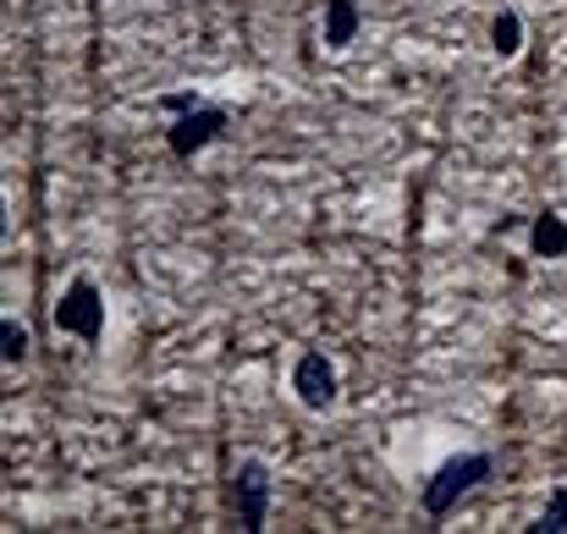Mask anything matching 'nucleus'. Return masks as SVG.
Instances as JSON below:
<instances>
[{
	"label": "nucleus",
	"mask_w": 567,
	"mask_h": 534,
	"mask_svg": "<svg viewBox=\"0 0 567 534\" xmlns=\"http://www.w3.org/2000/svg\"><path fill=\"white\" fill-rule=\"evenodd\" d=\"M491 480V458L485 452H463V458H446L430 480H424V491H419V507L430 513V518H446L474 485H485Z\"/></svg>",
	"instance_id": "1"
},
{
	"label": "nucleus",
	"mask_w": 567,
	"mask_h": 534,
	"mask_svg": "<svg viewBox=\"0 0 567 534\" xmlns=\"http://www.w3.org/2000/svg\"><path fill=\"white\" fill-rule=\"evenodd\" d=\"M270 496H276L270 463H259V458H243V463L231 469V502H237V524H243L248 534L265 530V518H270Z\"/></svg>",
	"instance_id": "2"
},
{
	"label": "nucleus",
	"mask_w": 567,
	"mask_h": 534,
	"mask_svg": "<svg viewBox=\"0 0 567 534\" xmlns=\"http://www.w3.org/2000/svg\"><path fill=\"white\" fill-rule=\"evenodd\" d=\"M55 331L83 337V342H100V337H105V298H100V287H94L89 276H78V281L61 292V304H55Z\"/></svg>",
	"instance_id": "3"
},
{
	"label": "nucleus",
	"mask_w": 567,
	"mask_h": 534,
	"mask_svg": "<svg viewBox=\"0 0 567 534\" xmlns=\"http://www.w3.org/2000/svg\"><path fill=\"white\" fill-rule=\"evenodd\" d=\"M226 133V111L220 105H193V111H183L172 127H166V144H172V155L177 161H193L204 144H215Z\"/></svg>",
	"instance_id": "4"
},
{
	"label": "nucleus",
	"mask_w": 567,
	"mask_h": 534,
	"mask_svg": "<svg viewBox=\"0 0 567 534\" xmlns=\"http://www.w3.org/2000/svg\"><path fill=\"white\" fill-rule=\"evenodd\" d=\"M292 391H298V402H303V408L326 413V408L337 402V363L309 348V353L292 363Z\"/></svg>",
	"instance_id": "5"
},
{
	"label": "nucleus",
	"mask_w": 567,
	"mask_h": 534,
	"mask_svg": "<svg viewBox=\"0 0 567 534\" xmlns=\"http://www.w3.org/2000/svg\"><path fill=\"white\" fill-rule=\"evenodd\" d=\"M359 39V0H326V50H348Z\"/></svg>",
	"instance_id": "6"
},
{
	"label": "nucleus",
	"mask_w": 567,
	"mask_h": 534,
	"mask_svg": "<svg viewBox=\"0 0 567 534\" xmlns=\"http://www.w3.org/2000/svg\"><path fill=\"white\" fill-rule=\"evenodd\" d=\"M529 248H535L540 259H563L567 254V220L563 215H551V209H546V215L529 226Z\"/></svg>",
	"instance_id": "7"
},
{
	"label": "nucleus",
	"mask_w": 567,
	"mask_h": 534,
	"mask_svg": "<svg viewBox=\"0 0 567 534\" xmlns=\"http://www.w3.org/2000/svg\"><path fill=\"white\" fill-rule=\"evenodd\" d=\"M491 50H496L502 61H513V55L524 50V17H518V11H496V22H491Z\"/></svg>",
	"instance_id": "8"
},
{
	"label": "nucleus",
	"mask_w": 567,
	"mask_h": 534,
	"mask_svg": "<svg viewBox=\"0 0 567 534\" xmlns=\"http://www.w3.org/2000/svg\"><path fill=\"white\" fill-rule=\"evenodd\" d=\"M535 534H567V491L557 485L551 491V502H546V513H540V524H529Z\"/></svg>",
	"instance_id": "9"
},
{
	"label": "nucleus",
	"mask_w": 567,
	"mask_h": 534,
	"mask_svg": "<svg viewBox=\"0 0 567 534\" xmlns=\"http://www.w3.org/2000/svg\"><path fill=\"white\" fill-rule=\"evenodd\" d=\"M0 342H6L0 353H6V363H11V369H17L22 358H28V331H22L17 320H6V326H0Z\"/></svg>",
	"instance_id": "10"
},
{
	"label": "nucleus",
	"mask_w": 567,
	"mask_h": 534,
	"mask_svg": "<svg viewBox=\"0 0 567 534\" xmlns=\"http://www.w3.org/2000/svg\"><path fill=\"white\" fill-rule=\"evenodd\" d=\"M193 105H198L193 94H166V111H177V116H183V111H193Z\"/></svg>",
	"instance_id": "11"
}]
</instances>
